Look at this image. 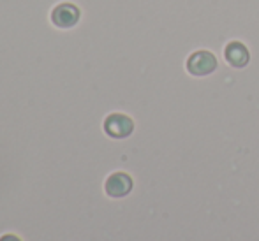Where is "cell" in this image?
<instances>
[{
	"label": "cell",
	"mask_w": 259,
	"mask_h": 241,
	"mask_svg": "<svg viewBox=\"0 0 259 241\" xmlns=\"http://www.w3.org/2000/svg\"><path fill=\"white\" fill-rule=\"evenodd\" d=\"M0 241H21V239L14 234H4L2 238H0Z\"/></svg>",
	"instance_id": "obj_6"
},
{
	"label": "cell",
	"mask_w": 259,
	"mask_h": 241,
	"mask_svg": "<svg viewBox=\"0 0 259 241\" xmlns=\"http://www.w3.org/2000/svg\"><path fill=\"white\" fill-rule=\"evenodd\" d=\"M133 178L127 173H113L108 176L104 183V190L113 199H120V197L129 196L133 190Z\"/></svg>",
	"instance_id": "obj_3"
},
{
	"label": "cell",
	"mask_w": 259,
	"mask_h": 241,
	"mask_svg": "<svg viewBox=\"0 0 259 241\" xmlns=\"http://www.w3.org/2000/svg\"><path fill=\"white\" fill-rule=\"evenodd\" d=\"M79 9L72 4H58L52 13V21L58 28H71L78 23Z\"/></svg>",
	"instance_id": "obj_4"
},
{
	"label": "cell",
	"mask_w": 259,
	"mask_h": 241,
	"mask_svg": "<svg viewBox=\"0 0 259 241\" xmlns=\"http://www.w3.org/2000/svg\"><path fill=\"white\" fill-rule=\"evenodd\" d=\"M217 69V58L211 51L198 50L187 58V72L196 78L210 76Z\"/></svg>",
	"instance_id": "obj_1"
},
{
	"label": "cell",
	"mask_w": 259,
	"mask_h": 241,
	"mask_svg": "<svg viewBox=\"0 0 259 241\" xmlns=\"http://www.w3.org/2000/svg\"><path fill=\"white\" fill-rule=\"evenodd\" d=\"M104 132L113 139H125L133 134L134 122L131 116L122 115V113H111L104 120Z\"/></svg>",
	"instance_id": "obj_2"
},
{
	"label": "cell",
	"mask_w": 259,
	"mask_h": 241,
	"mask_svg": "<svg viewBox=\"0 0 259 241\" xmlns=\"http://www.w3.org/2000/svg\"><path fill=\"white\" fill-rule=\"evenodd\" d=\"M224 58L231 67L242 69L249 64L250 53L245 44H242V42H238V41H233L224 48Z\"/></svg>",
	"instance_id": "obj_5"
}]
</instances>
